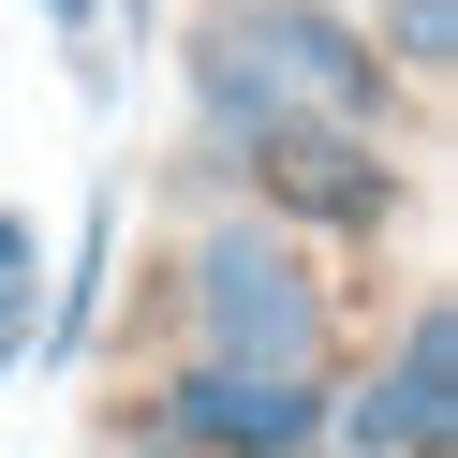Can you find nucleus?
<instances>
[{
	"mask_svg": "<svg viewBox=\"0 0 458 458\" xmlns=\"http://www.w3.org/2000/svg\"><path fill=\"white\" fill-rule=\"evenodd\" d=\"M178 326H192V355H251V369H326L340 355L326 267H310V237L267 222V208L208 222V237L178 251Z\"/></svg>",
	"mask_w": 458,
	"mask_h": 458,
	"instance_id": "obj_1",
	"label": "nucleus"
},
{
	"mask_svg": "<svg viewBox=\"0 0 458 458\" xmlns=\"http://www.w3.org/2000/svg\"><path fill=\"white\" fill-rule=\"evenodd\" d=\"M340 369H251V355H178L163 385H133L119 458H310L326 444Z\"/></svg>",
	"mask_w": 458,
	"mask_h": 458,
	"instance_id": "obj_2",
	"label": "nucleus"
},
{
	"mask_svg": "<svg viewBox=\"0 0 458 458\" xmlns=\"http://www.w3.org/2000/svg\"><path fill=\"white\" fill-rule=\"evenodd\" d=\"M251 208L296 222V237H385V222H414V163L385 148L369 119H281L237 148Z\"/></svg>",
	"mask_w": 458,
	"mask_h": 458,
	"instance_id": "obj_3",
	"label": "nucleus"
},
{
	"mask_svg": "<svg viewBox=\"0 0 458 458\" xmlns=\"http://www.w3.org/2000/svg\"><path fill=\"white\" fill-rule=\"evenodd\" d=\"M444 444H458V310L414 296L399 310V355L326 385V444L310 458H444Z\"/></svg>",
	"mask_w": 458,
	"mask_h": 458,
	"instance_id": "obj_4",
	"label": "nucleus"
},
{
	"mask_svg": "<svg viewBox=\"0 0 458 458\" xmlns=\"http://www.w3.org/2000/svg\"><path fill=\"white\" fill-rule=\"evenodd\" d=\"M178 89H192V133H208V148H251V133L296 119L281 45H267V0H208V30L178 45Z\"/></svg>",
	"mask_w": 458,
	"mask_h": 458,
	"instance_id": "obj_5",
	"label": "nucleus"
},
{
	"mask_svg": "<svg viewBox=\"0 0 458 458\" xmlns=\"http://www.w3.org/2000/svg\"><path fill=\"white\" fill-rule=\"evenodd\" d=\"M104 281H119V178H104L89 222H74V281H45V310H30V369H89V340H104Z\"/></svg>",
	"mask_w": 458,
	"mask_h": 458,
	"instance_id": "obj_6",
	"label": "nucleus"
},
{
	"mask_svg": "<svg viewBox=\"0 0 458 458\" xmlns=\"http://www.w3.org/2000/svg\"><path fill=\"white\" fill-rule=\"evenodd\" d=\"M385 30H369V60L385 74H414V89H444L458 74V0H369Z\"/></svg>",
	"mask_w": 458,
	"mask_h": 458,
	"instance_id": "obj_7",
	"label": "nucleus"
},
{
	"mask_svg": "<svg viewBox=\"0 0 458 458\" xmlns=\"http://www.w3.org/2000/svg\"><path fill=\"white\" fill-rule=\"evenodd\" d=\"M0 281H45V222L30 208H0Z\"/></svg>",
	"mask_w": 458,
	"mask_h": 458,
	"instance_id": "obj_8",
	"label": "nucleus"
},
{
	"mask_svg": "<svg viewBox=\"0 0 458 458\" xmlns=\"http://www.w3.org/2000/svg\"><path fill=\"white\" fill-rule=\"evenodd\" d=\"M30 310H45V281H0V340H30Z\"/></svg>",
	"mask_w": 458,
	"mask_h": 458,
	"instance_id": "obj_9",
	"label": "nucleus"
},
{
	"mask_svg": "<svg viewBox=\"0 0 458 458\" xmlns=\"http://www.w3.org/2000/svg\"><path fill=\"white\" fill-rule=\"evenodd\" d=\"M15 369H30V340H0V385H15Z\"/></svg>",
	"mask_w": 458,
	"mask_h": 458,
	"instance_id": "obj_10",
	"label": "nucleus"
}]
</instances>
